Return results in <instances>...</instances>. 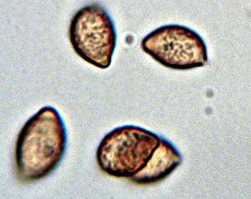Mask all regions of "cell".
Wrapping results in <instances>:
<instances>
[{"label": "cell", "instance_id": "3", "mask_svg": "<svg viewBox=\"0 0 251 199\" xmlns=\"http://www.w3.org/2000/svg\"><path fill=\"white\" fill-rule=\"evenodd\" d=\"M69 38L76 54L99 69L111 66L117 35L108 13L98 4L80 9L72 18Z\"/></svg>", "mask_w": 251, "mask_h": 199}, {"label": "cell", "instance_id": "1", "mask_svg": "<svg viewBox=\"0 0 251 199\" xmlns=\"http://www.w3.org/2000/svg\"><path fill=\"white\" fill-rule=\"evenodd\" d=\"M96 161L107 175L150 186L171 175L182 157L169 141L143 127L126 125L102 138Z\"/></svg>", "mask_w": 251, "mask_h": 199}, {"label": "cell", "instance_id": "2", "mask_svg": "<svg viewBox=\"0 0 251 199\" xmlns=\"http://www.w3.org/2000/svg\"><path fill=\"white\" fill-rule=\"evenodd\" d=\"M67 145L66 126L57 109L44 107L22 127L15 149L16 174L25 183L37 182L59 166Z\"/></svg>", "mask_w": 251, "mask_h": 199}, {"label": "cell", "instance_id": "4", "mask_svg": "<svg viewBox=\"0 0 251 199\" xmlns=\"http://www.w3.org/2000/svg\"><path fill=\"white\" fill-rule=\"evenodd\" d=\"M141 48L158 63L174 70L201 68L208 60L207 46L201 35L179 25L156 28L144 37Z\"/></svg>", "mask_w": 251, "mask_h": 199}]
</instances>
